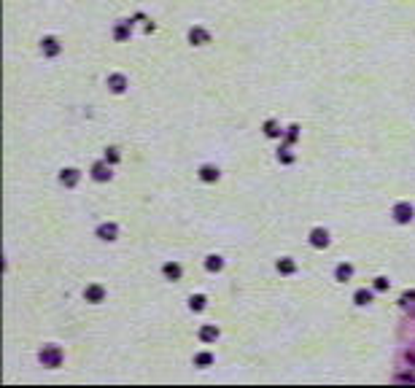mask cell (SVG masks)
<instances>
[{"label": "cell", "mask_w": 415, "mask_h": 388, "mask_svg": "<svg viewBox=\"0 0 415 388\" xmlns=\"http://www.w3.org/2000/svg\"><path fill=\"white\" fill-rule=\"evenodd\" d=\"M41 361H43V367H60L62 351H60L57 345H46L43 351H41Z\"/></svg>", "instance_id": "obj_1"}, {"label": "cell", "mask_w": 415, "mask_h": 388, "mask_svg": "<svg viewBox=\"0 0 415 388\" xmlns=\"http://www.w3.org/2000/svg\"><path fill=\"white\" fill-rule=\"evenodd\" d=\"M329 232L326 229H321V226H315L313 232H310V245L313 248H329Z\"/></svg>", "instance_id": "obj_2"}, {"label": "cell", "mask_w": 415, "mask_h": 388, "mask_svg": "<svg viewBox=\"0 0 415 388\" xmlns=\"http://www.w3.org/2000/svg\"><path fill=\"white\" fill-rule=\"evenodd\" d=\"M394 219L399 221V224H410L413 221V205L410 202H399L394 208Z\"/></svg>", "instance_id": "obj_3"}, {"label": "cell", "mask_w": 415, "mask_h": 388, "mask_svg": "<svg viewBox=\"0 0 415 388\" xmlns=\"http://www.w3.org/2000/svg\"><path fill=\"white\" fill-rule=\"evenodd\" d=\"M92 178H95V181H111V167H108L105 159H103V162H97L95 167H92Z\"/></svg>", "instance_id": "obj_4"}, {"label": "cell", "mask_w": 415, "mask_h": 388, "mask_svg": "<svg viewBox=\"0 0 415 388\" xmlns=\"http://www.w3.org/2000/svg\"><path fill=\"white\" fill-rule=\"evenodd\" d=\"M116 235H119L116 224H100L97 226V237H100V240H116Z\"/></svg>", "instance_id": "obj_5"}, {"label": "cell", "mask_w": 415, "mask_h": 388, "mask_svg": "<svg viewBox=\"0 0 415 388\" xmlns=\"http://www.w3.org/2000/svg\"><path fill=\"white\" fill-rule=\"evenodd\" d=\"M189 41L203 46V43L210 41V35H208V30H203V27H192V30H189Z\"/></svg>", "instance_id": "obj_6"}, {"label": "cell", "mask_w": 415, "mask_h": 388, "mask_svg": "<svg viewBox=\"0 0 415 388\" xmlns=\"http://www.w3.org/2000/svg\"><path fill=\"white\" fill-rule=\"evenodd\" d=\"M108 87H111V92H124L127 89V78L122 76V73H113V76H108Z\"/></svg>", "instance_id": "obj_7"}, {"label": "cell", "mask_w": 415, "mask_h": 388, "mask_svg": "<svg viewBox=\"0 0 415 388\" xmlns=\"http://www.w3.org/2000/svg\"><path fill=\"white\" fill-rule=\"evenodd\" d=\"M84 296H86V302H103V296H105V289L103 286H86V291H84Z\"/></svg>", "instance_id": "obj_8"}, {"label": "cell", "mask_w": 415, "mask_h": 388, "mask_svg": "<svg viewBox=\"0 0 415 388\" xmlns=\"http://www.w3.org/2000/svg\"><path fill=\"white\" fill-rule=\"evenodd\" d=\"M162 272H165V278H170V281H178V278L183 275L181 264H175V261H167V264L162 267Z\"/></svg>", "instance_id": "obj_9"}, {"label": "cell", "mask_w": 415, "mask_h": 388, "mask_svg": "<svg viewBox=\"0 0 415 388\" xmlns=\"http://www.w3.org/2000/svg\"><path fill=\"white\" fill-rule=\"evenodd\" d=\"M334 278H337V281H350V278H353V264H337V270H334Z\"/></svg>", "instance_id": "obj_10"}, {"label": "cell", "mask_w": 415, "mask_h": 388, "mask_svg": "<svg viewBox=\"0 0 415 388\" xmlns=\"http://www.w3.org/2000/svg\"><path fill=\"white\" fill-rule=\"evenodd\" d=\"M200 178H203L205 184H213V181H218V170L213 167V164H205V167H200Z\"/></svg>", "instance_id": "obj_11"}, {"label": "cell", "mask_w": 415, "mask_h": 388, "mask_svg": "<svg viewBox=\"0 0 415 388\" xmlns=\"http://www.w3.org/2000/svg\"><path fill=\"white\" fill-rule=\"evenodd\" d=\"M43 54L46 57L60 54V43H57V38H43Z\"/></svg>", "instance_id": "obj_12"}, {"label": "cell", "mask_w": 415, "mask_h": 388, "mask_svg": "<svg viewBox=\"0 0 415 388\" xmlns=\"http://www.w3.org/2000/svg\"><path fill=\"white\" fill-rule=\"evenodd\" d=\"M60 181H62L65 186H76V184H78V170H62Z\"/></svg>", "instance_id": "obj_13"}, {"label": "cell", "mask_w": 415, "mask_h": 388, "mask_svg": "<svg viewBox=\"0 0 415 388\" xmlns=\"http://www.w3.org/2000/svg\"><path fill=\"white\" fill-rule=\"evenodd\" d=\"M205 267H208L210 272H221V270H224V259H221V256H208Z\"/></svg>", "instance_id": "obj_14"}, {"label": "cell", "mask_w": 415, "mask_h": 388, "mask_svg": "<svg viewBox=\"0 0 415 388\" xmlns=\"http://www.w3.org/2000/svg\"><path fill=\"white\" fill-rule=\"evenodd\" d=\"M216 337H218V329L216 326H203V329H200V340H203V342H213Z\"/></svg>", "instance_id": "obj_15"}, {"label": "cell", "mask_w": 415, "mask_h": 388, "mask_svg": "<svg viewBox=\"0 0 415 388\" xmlns=\"http://www.w3.org/2000/svg\"><path fill=\"white\" fill-rule=\"evenodd\" d=\"M353 299H356V305H370V302H372V291L359 289V291L353 294Z\"/></svg>", "instance_id": "obj_16"}, {"label": "cell", "mask_w": 415, "mask_h": 388, "mask_svg": "<svg viewBox=\"0 0 415 388\" xmlns=\"http://www.w3.org/2000/svg\"><path fill=\"white\" fill-rule=\"evenodd\" d=\"M294 270H297V264H294L291 259H280L278 261V272H283V275H291Z\"/></svg>", "instance_id": "obj_17"}, {"label": "cell", "mask_w": 415, "mask_h": 388, "mask_svg": "<svg viewBox=\"0 0 415 388\" xmlns=\"http://www.w3.org/2000/svg\"><path fill=\"white\" fill-rule=\"evenodd\" d=\"M205 302H208L205 296H203V294H197V296H192V299H189V307L200 313V310H205Z\"/></svg>", "instance_id": "obj_18"}, {"label": "cell", "mask_w": 415, "mask_h": 388, "mask_svg": "<svg viewBox=\"0 0 415 388\" xmlns=\"http://www.w3.org/2000/svg\"><path fill=\"white\" fill-rule=\"evenodd\" d=\"M113 35H116V41H124V38H130V22H122V25L116 27V32H113Z\"/></svg>", "instance_id": "obj_19"}, {"label": "cell", "mask_w": 415, "mask_h": 388, "mask_svg": "<svg viewBox=\"0 0 415 388\" xmlns=\"http://www.w3.org/2000/svg\"><path fill=\"white\" fill-rule=\"evenodd\" d=\"M264 132H267L270 138H278L283 129H278V124H275V122H267V124H264Z\"/></svg>", "instance_id": "obj_20"}, {"label": "cell", "mask_w": 415, "mask_h": 388, "mask_svg": "<svg viewBox=\"0 0 415 388\" xmlns=\"http://www.w3.org/2000/svg\"><path fill=\"white\" fill-rule=\"evenodd\" d=\"M194 364L208 367V364H213V356H210V353H200V356H194Z\"/></svg>", "instance_id": "obj_21"}, {"label": "cell", "mask_w": 415, "mask_h": 388, "mask_svg": "<svg viewBox=\"0 0 415 388\" xmlns=\"http://www.w3.org/2000/svg\"><path fill=\"white\" fill-rule=\"evenodd\" d=\"M105 162H111V164L119 162V151H116V148H108V151H105Z\"/></svg>", "instance_id": "obj_22"}, {"label": "cell", "mask_w": 415, "mask_h": 388, "mask_svg": "<svg viewBox=\"0 0 415 388\" xmlns=\"http://www.w3.org/2000/svg\"><path fill=\"white\" fill-rule=\"evenodd\" d=\"M375 289H378V291H385V289H388V281H385V278H378V281H375Z\"/></svg>", "instance_id": "obj_23"}]
</instances>
